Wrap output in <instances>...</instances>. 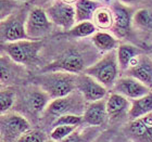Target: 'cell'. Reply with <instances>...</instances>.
Listing matches in <instances>:
<instances>
[{
    "label": "cell",
    "mask_w": 152,
    "mask_h": 142,
    "mask_svg": "<svg viewBox=\"0 0 152 142\" xmlns=\"http://www.w3.org/2000/svg\"><path fill=\"white\" fill-rule=\"evenodd\" d=\"M77 75L65 72L40 73L34 78L35 86L47 92L52 100L63 98L76 91Z\"/></svg>",
    "instance_id": "obj_1"
},
{
    "label": "cell",
    "mask_w": 152,
    "mask_h": 142,
    "mask_svg": "<svg viewBox=\"0 0 152 142\" xmlns=\"http://www.w3.org/2000/svg\"><path fill=\"white\" fill-rule=\"evenodd\" d=\"M90 65L92 64L88 62V57H86V53L76 48H70L48 63L44 68H41L40 73L65 72L79 75Z\"/></svg>",
    "instance_id": "obj_2"
},
{
    "label": "cell",
    "mask_w": 152,
    "mask_h": 142,
    "mask_svg": "<svg viewBox=\"0 0 152 142\" xmlns=\"http://www.w3.org/2000/svg\"><path fill=\"white\" fill-rule=\"evenodd\" d=\"M120 71L121 68L115 50L102 54V57L90 65L84 73L94 77L105 88L112 90L117 79L120 78Z\"/></svg>",
    "instance_id": "obj_3"
},
{
    "label": "cell",
    "mask_w": 152,
    "mask_h": 142,
    "mask_svg": "<svg viewBox=\"0 0 152 142\" xmlns=\"http://www.w3.org/2000/svg\"><path fill=\"white\" fill-rule=\"evenodd\" d=\"M42 40H24L2 44L3 53L19 65H31L38 61L42 49Z\"/></svg>",
    "instance_id": "obj_4"
},
{
    "label": "cell",
    "mask_w": 152,
    "mask_h": 142,
    "mask_svg": "<svg viewBox=\"0 0 152 142\" xmlns=\"http://www.w3.org/2000/svg\"><path fill=\"white\" fill-rule=\"evenodd\" d=\"M86 106H87V102L84 100V98L78 91H75L63 98L51 100L42 116H51L54 122L60 116L67 115V114L83 115L86 110Z\"/></svg>",
    "instance_id": "obj_5"
},
{
    "label": "cell",
    "mask_w": 152,
    "mask_h": 142,
    "mask_svg": "<svg viewBox=\"0 0 152 142\" xmlns=\"http://www.w3.org/2000/svg\"><path fill=\"white\" fill-rule=\"evenodd\" d=\"M53 24L48 16L46 9L40 7H33L27 12L25 22V31L27 38L31 40H41L49 35Z\"/></svg>",
    "instance_id": "obj_6"
},
{
    "label": "cell",
    "mask_w": 152,
    "mask_h": 142,
    "mask_svg": "<svg viewBox=\"0 0 152 142\" xmlns=\"http://www.w3.org/2000/svg\"><path fill=\"white\" fill-rule=\"evenodd\" d=\"M31 130V123L24 115L9 112L1 115V142H16Z\"/></svg>",
    "instance_id": "obj_7"
},
{
    "label": "cell",
    "mask_w": 152,
    "mask_h": 142,
    "mask_svg": "<svg viewBox=\"0 0 152 142\" xmlns=\"http://www.w3.org/2000/svg\"><path fill=\"white\" fill-rule=\"evenodd\" d=\"M46 12L52 24L64 33H67L76 24L74 4L65 3L62 0H53L46 8Z\"/></svg>",
    "instance_id": "obj_8"
},
{
    "label": "cell",
    "mask_w": 152,
    "mask_h": 142,
    "mask_svg": "<svg viewBox=\"0 0 152 142\" xmlns=\"http://www.w3.org/2000/svg\"><path fill=\"white\" fill-rule=\"evenodd\" d=\"M27 14L15 11L6 19L1 20V41L2 44L28 39L25 31V22Z\"/></svg>",
    "instance_id": "obj_9"
},
{
    "label": "cell",
    "mask_w": 152,
    "mask_h": 142,
    "mask_svg": "<svg viewBox=\"0 0 152 142\" xmlns=\"http://www.w3.org/2000/svg\"><path fill=\"white\" fill-rule=\"evenodd\" d=\"M108 88L96 80L94 77L87 75L85 73L77 75L76 91H78L87 103L99 101L105 99L108 95Z\"/></svg>",
    "instance_id": "obj_10"
},
{
    "label": "cell",
    "mask_w": 152,
    "mask_h": 142,
    "mask_svg": "<svg viewBox=\"0 0 152 142\" xmlns=\"http://www.w3.org/2000/svg\"><path fill=\"white\" fill-rule=\"evenodd\" d=\"M113 11L114 25L112 28V34L115 37L123 38L128 35L130 28L133 27L134 10L132 7L120 2L118 0L112 3L110 7Z\"/></svg>",
    "instance_id": "obj_11"
},
{
    "label": "cell",
    "mask_w": 152,
    "mask_h": 142,
    "mask_svg": "<svg viewBox=\"0 0 152 142\" xmlns=\"http://www.w3.org/2000/svg\"><path fill=\"white\" fill-rule=\"evenodd\" d=\"M151 91V89L149 87H147L146 85H143L142 82H140L136 78L127 75L120 77L117 79V82H115L114 87L112 88V92L123 95L130 101L141 98Z\"/></svg>",
    "instance_id": "obj_12"
},
{
    "label": "cell",
    "mask_w": 152,
    "mask_h": 142,
    "mask_svg": "<svg viewBox=\"0 0 152 142\" xmlns=\"http://www.w3.org/2000/svg\"><path fill=\"white\" fill-rule=\"evenodd\" d=\"M126 75L136 78L152 90V57L143 52L132 62Z\"/></svg>",
    "instance_id": "obj_13"
},
{
    "label": "cell",
    "mask_w": 152,
    "mask_h": 142,
    "mask_svg": "<svg viewBox=\"0 0 152 142\" xmlns=\"http://www.w3.org/2000/svg\"><path fill=\"white\" fill-rule=\"evenodd\" d=\"M52 99L49 97L47 92H45L37 86H34L33 88L28 89L24 93V105L26 111L32 115L39 116L44 115L45 111L48 107L49 103Z\"/></svg>",
    "instance_id": "obj_14"
},
{
    "label": "cell",
    "mask_w": 152,
    "mask_h": 142,
    "mask_svg": "<svg viewBox=\"0 0 152 142\" xmlns=\"http://www.w3.org/2000/svg\"><path fill=\"white\" fill-rule=\"evenodd\" d=\"M83 119H84L83 125L86 126H104L109 119L107 106H105V99L87 103L86 110L83 114Z\"/></svg>",
    "instance_id": "obj_15"
},
{
    "label": "cell",
    "mask_w": 152,
    "mask_h": 142,
    "mask_svg": "<svg viewBox=\"0 0 152 142\" xmlns=\"http://www.w3.org/2000/svg\"><path fill=\"white\" fill-rule=\"evenodd\" d=\"M127 133L134 142H152V114L132 120Z\"/></svg>",
    "instance_id": "obj_16"
},
{
    "label": "cell",
    "mask_w": 152,
    "mask_h": 142,
    "mask_svg": "<svg viewBox=\"0 0 152 142\" xmlns=\"http://www.w3.org/2000/svg\"><path fill=\"white\" fill-rule=\"evenodd\" d=\"M105 106L109 120H117L125 115H128L130 100L118 93L111 92L108 98H105Z\"/></svg>",
    "instance_id": "obj_17"
},
{
    "label": "cell",
    "mask_w": 152,
    "mask_h": 142,
    "mask_svg": "<svg viewBox=\"0 0 152 142\" xmlns=\"http://www.w3.org/2000/svg\"><path fill=\"white\" fill-rule=\"evenodd\" d=\"M90 40H91V44H94V47L102 54L115 51L117 47L120 46L118 38L115 37L112 33L109 32L98 31L90 38Z\"/></svg>",
    "instance_id": "obj_18"
},
{
    "label": "cell",
    "mask_w": 152,
    "mask_h": 142,
    "mask_svg": "<svg viewBox=\"0 0 152 142\" xmlns=\"http://www.w3.org/2000/svg\"><path fill=\"white\" fill-rule=\"evenodd\" d=\"M143 52L145 51L142 49L132 44H120L116 49V57L121 71L126 72L129 68L132 62Z\"/></svg>",
    "instance_id": "obj_19"
},
{
    "label": "cell",
    "mask_w": 152,
    "mask_h": 142,
    "mask_svg": "<svg viewBox=\"0 0 152 142\" xmlns=\"http://www.w3.org/2000/svg\"><path fill=\"white\" fill-rule=\"evenodd\" d=\"M152 114V91L141 98L130 101V107L128 112L129 120H136Z\"/></svg>",
    "instance_id": "obj_20"
},
{
    "label": "cell",
    "mask_w": 152,
    "mask_h": 142,
    "mask_svg": "<svg viewBox=\"0 0 152 142\" xmlns=\"http://www.w3.org/2000/svg\"><path fill=\"white\" fill-rule=\"evenodd\" d=\"M101 135V127L83 126L80 128L79 126L61 142H95Z\"/></svg>",
    "instance_id": "obj_21"
},
{
    "label": "cell",
    "mask_w": 152,
    "mask_h": 142,
    "mask_svg": "<svg viewBox=\"0 0 152 142\" xmlns=\"http://www.w3.org/2000/svg\"><path fill=\"white\" fill-rule=\"evenodd\" d=\"M76 13V23L91 21L96 10L101 7L100 1L96 0H77L74 3Z\"/></svg>",
    "instance_id": "obj_22"
},
{
    "label": "cell",
    "mask_w": 152,
    "mask_h": 142,
    "mask_svg": "<svg viewBox=\"0 0 152 142\" xmlns=\"http://www.w3.org/2000/svg\"><path fill=\"white\" fill-rule=\"evenodd\" d=\"M92 23L95 24L98 31L101 32L112 31L114 25V15L111 8L103 6L99 7L94 14Z\"/></svg>",
    "instance_id": "obj_23"
},
{
    "label": "cell",
    "mask_w": 152,
    "mask_h": 142,
    "mask_svg": "<svg viewBox=\"0 0 152 142\" xmlns=\"http://www.w3.org/2000/svg\"><path fill=\"white\" fill-rule=\"evenodd\" d=\"M133 27L137 31L147 33L152 36V12L148 9L135 11L133 17Z\"/></svg>",
    "instance_id": "obj_24"
},
{
    "label": "cell",
    "mask_w": 152,
    "mask_h": 142,
    "mask_svg": "<svg viewBox=\"0 0 152 142\" xmlns=\"http://www.w3.org/2000/svg\"><path fill=\"white\" fill-rule=\"evenodd\" d=\"M97 32H98V29L91 21H85V22L76 23L65 34L72 38H91Z\"/></svg>",
    "instance_id": "obj_25"
},
{
    "label": "cell",
    "mask_w": 152,
    "mask_h": 142,
    "mask_svg": "<svg viewBox=\"0 0 152 142\" xmlns=\"http://www.w3.org/2000/svg\"><path fill=\"white\" fill-rule=\"evenodd\" d=\"M0 71H1V85L2 87L10 82L12 79L15 78V72L16 67L19 66V64L13 62L8 55L2 54L1 57V62H0ZM8 86V85H7Z\"/></svg>",
    "instance_id": "obj_26"
},
{
    "label": "cell",
    "mask_w": 152,
    "mask_h": 142,
    "mask_svg": "<svg viewBox=\"0 0 152 142\" xmlns=\"http://www.w3.org/2000/svg\"><path fill=\"white\" fill-rule=\"evenodd\" d=\"M16 100V92L14 88L6 86L1 88L0 91V105H1V115L9 113L13 107Z\"/></svg>",
    "instance_id": "obj_27"
},
{
    "label": "cell",
    "mask_w": 152,
    "mask_h": 142,
    "mask_svg": "<svg viewBox=\"0 0 152 142\" xmlns=\"http://www.w3.org/2000/svg\"><path fill=\"white\" fill-rule=\"evenodd\" d=\"M84 124L83 115H75V114H67L60 116L59 118L52 122V128L57 126H75L79 127Z\"/></svg>",
    "instance_id": "obj_28"
},
{
    "label": "cell",
    "mask_w": 152,
    "mask_h": 142,
    "mask_svg": "<svg viewBox=\"0 0 152 142\" xmlns=\"http://www.w3.org/2000/svg\"><path fill=\"white\" fill-rule=\"evenodd\" d=\"M77 127L75 126H57L53 127L50 133V138L57 142H61L70 136Z\"/></svg>",
    "instance_id": "obj_29"
},
{
    "label": "cell",
    "mask_w": 152,
    "mask_h": 142,
    "mask_svg": "<svg viewBox=\"0 0 152 142\" xmlns=\"http://www.w3.org/2000/svg\"><path fill=\"white\" fill-rule=\"evenodd\" d=\"M47 135L39 129H31L25 133L16 142H46Z\"/></svg>",
    "instance_id": "obj_30"
},
{
    "label": "cell",
    "mask_w": 152,
    "mask_h": 142,
    "mask_svg": "<svg viewBox=\"0 0 152 142\" xmlns=\"http://www.w3.org/2000/svg\"><path fill=\"white\" fill-rule=\"evenodd\" d=\"M18 8L16 0H1V20L6 19L7 16L14 13Z\"/></svg>",
    "instance_id": "obj_31"
},
{
    "label": "cell",
    "mask_w": 152,
    "mask_h": 142,
    "mask_svg": "<svg viewBox=\"0 0 152 142\" xmlns=\"http://www.w3.org/2000/svg\"><path fill=\"white\" fill-rule=\"evenodd\" d=\"M120 2L124 3V4H127V6H130V4H133V3H136L138 0H118Z\"/></svg>",
    "instance_id": "obj_32"
},
{
    "label": "cell",
    "mask_w": 152,
    "mask_h": 142,
    "mask_svg": "<svg viewBox=\"0 0 152 142\" xmlns=\"http://www.w3.org/2000/svg\"><path fill=\"white\" fill-rule=\"evenodd\" d=\"M62 1H63V2H65V3H69V4H74L77 0H62Z\"/></svg>",
    "instance_id": "obj_33"
},
{
    "label": "cell",
    "mask_w": 152,
    "mask_h": 142,
    "mask_svg": "<svg viewBox=\"0 0 152 142\" xmlns=\"http://www.w3.org/2000/svg\"><path fill=\"white\" fill-rule=\"evenodd\" d=\"M101 1H103L104 3H113L114 0H101Z\"/></svg>",
    "instance_id": "obj_34"
},
{
    "label": "cell",
    "mask_w": 152,
    "mask_h": 142,
    "mask_svg": "<svg viewBox=\"0 0 152 142\" xmlns=\"http://www.w3.org/2000/svg\"><path fill=\"white\" fill-rule=\"evenodd\" d=\"M46 142H57V141H54V140H52L51 138H48V140Z\"/></svg>",
    "instance_id": "obj_35"
},
{
    "label": "cell",
    "mask_w": 152,
    "mask_h": 142,
    "mask_svg": "<svg viewBox=\"0 0 152 142\" xmlns=\"http://www.w3.org/2000/svg\"><path fill=\"white\" fill-rule=\"evenodd\" d=\"M148 53H149L150 55L152 57V48H150V50H149V52H148Z\"/></svg>",
    "instance_id": "obj_36"
},
{
    "label": "cell",
    "mask_w": 152,
    "mask_h": 142,
    "mask_svg": "<svg viewBox=\"0 0 152 142\" xmlns=\"http://www.w3.org/2000/svg\"><path fill=\"white\" fill-rule=\"evenodd\" d=\"M99 139H100V137H99L98 139L96 140V141H95V142H104V141H101V140H99Z\"/></svg>",
    "instance_id": "obj_37"
},
{
    "label": "cell",
    "mask_w": 152,
    "mask_h": 142,
    "mask_svg": "<svg viewBox=\"0 0 152 142\" xmlns=\"http://www.w3.org/2000/svg\"><path fill=\"white\" fill-rule=\"evenodd\" d=\"M16 1H22V2H26V1H28V0H16Z\"/></svg>",
    "instance_id": "obj_38"
},
{
    "label": "cell",
    "mask_w": 152,
    "mask_h": 142,
    "mask_svg": "<svg viewBox=\"0 0 152 142\" xmlns=\"http://www.w3.org/2000/svg\"><path fill=\"white\" fill-rule=\"evenodd\" d=\"M40 1H42V2H48L49 0H40ZM50 1H51V0H50Z\"/></svg>",
    "instance_id": "obj_39"
},
{
    "label": "cell",
    "mask_w": 152,
    "mask_h": 142,
    "mask_svg": "<svg viewBox=\"0 0 152 142\" xmlns=\"http://www.w3.org/2000/svg\"><path fill=\"white\" fill-rule=\"evenodd\" d=\"M96 1H101V0H96Z\"/></svg>",
    "instance_id": "obj_40"
},
{
    "label": "cell",
    "mask_w": 152,
    "mask_h": 142,
    "mask_svg": "<svg viewBox=\"0 0 152 142\" xmlns=\"http://www.w3.org/2000/svg\"><path fill=\"white\" fill-rule=\"evenodd\" d=\"M150 48H152V44H151V46H150Z\"/></svg>",
    "instance_id": "obj_41"
}]
</instances>
